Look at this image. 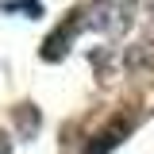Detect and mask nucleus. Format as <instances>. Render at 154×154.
<instances>
[{
  "label": "nucleus",
  "mask_w": 154,
  "mask_h": 154,
  "mask_svg": "<svg viewBox=\"0 0 154 154\" xmlns=\"http://www.w3.org/2000/svg\"><path fill=\"white\" fill-rule=\"evenodd\" d=\"M146 16H150V19H154V0H146Z\"/></svg>",
  "instance_id": "obj_2"
},
{
  "label": "nucleus",
  "mask_w": 154,
  "mask_h": 154,
  "mask_svg": "<svg viewBox=\"0 0 154 154\" xmlns=\"http://www.w3.org/2000/svg\"><path fill=\"white\" fill-rule=\"evenodd\" d=\"M139 0H93L89 12H85V27H93L100 35H123L127 23H131V12Z\"/></svg>",
  "instance_id": "obj_1"
}]
</instances>
